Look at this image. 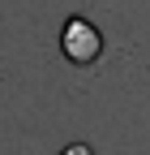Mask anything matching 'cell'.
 Masks as SVG:
<instances>
[{
  "mask_svg": "<svg viewBox=\"0 0 150 155\" xmlns=\"http://www.w3.org/2000/svg\"><path fill=\"white\" fill-rule=\"evenodd\" d=\"M60 48L73 65H95L99 52H103V35L90 17H69L64 30H60Z\"/></svg>",
  "mask_w": 150,
  "mask_h": 155,
  "instance_id": "6da1fadb",
  "label": "cell"
},
{
  "mask_svg": "<svg viewBox=\"0 0 150 155\" xmlns=\"http://www.w3.org/2000/svg\"><path fill=\"white\" fill-rule=\"evenodd\" d=\"M60 155H95V151H90V147H86V142H73V147H64V151H60Z\"/></svg>",
  "mask_w": 150,
  "mask_h": 155,
  "instance_id": "7a4b0ae2",
  "label": "cell"
}]
</instances>
